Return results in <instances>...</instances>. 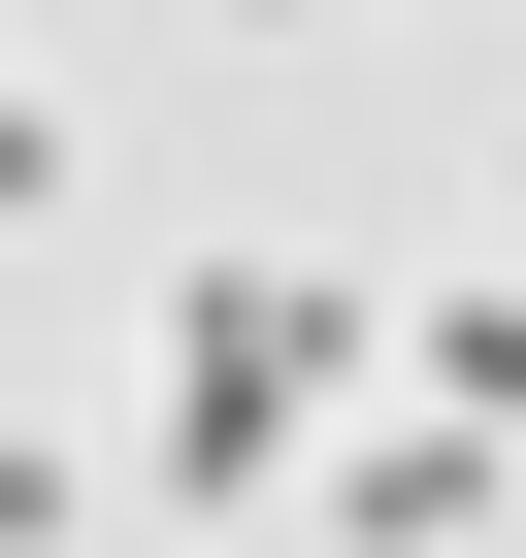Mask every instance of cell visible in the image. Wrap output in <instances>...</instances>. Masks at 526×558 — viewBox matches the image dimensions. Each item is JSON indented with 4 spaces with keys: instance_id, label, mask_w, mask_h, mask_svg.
I'll return each instance as SVG.
<instances>
[{
    "instance_id": "obj_1",
    "label": "cell",
    "mask_w": 526,
    "mask_h": 558,
    "mask_svg": "<svg viewBox=\"0 0 526 558\" xmlns=\"http://www.w3.org/2000/svg\"><path fill=\"white\" fill-rule=\"evenodd\" d=\"M362 362H395L362 263H198V296H165V525H263V493H297V427H330Z\"/></svg>"
},
{
    "instance_id": "obj_2",
    "label": "cell",
    "mask_w": 526,
    "mask_h": 558,
    "mask_svg": "<svg viewBox=\"0 0 526 558\" xmlns=\"http://www.w3.org/2000/svg\"><path fill=\"white\" fill-rule=\"evenodd\" d=\"M297 525L330 558H461V525H526V460L493 427H297Z\"/></svg>"
},
{
    "instance_id": "obj_3",
    "label": "cell",
    "mask_w": 526,
    "mask_h": 558,
    "mask_svg": "<svg viewBox=\"0 0 526 558\" xmlns=\"http://www.w3.org/2000/svg\"><path fill=\"white\" fill-rule=\"evenodd\" d=\"M395 362H428V427H493V460H526V296H428Z\"/></svg>"
},
{
    "instance_id": "obj_4",
    "label": "cell",
    "mask_w": 526,
    "mask_h": 558,
    "mask_svg": "<svg viewBox=\"0 0 526 558\" xmlns=\"http://www.w3.org/2000/svg\"><path fill=\"white\" fill-rule=\"evenodd\" d=\"M67 525H99V460H67V427H0V558H67Z\"/></svg>"
},
{
    "instance_id": "obj_5",
    "label": "cell",
    "mask_w": 526,
    "mask_h": 558,
    "mask_svg": "<svg viewBox=\"0 0 526 558\" xmlns=\"http://www.w3.org/2000/svg\"><path fill=\"white\" fill-rule=\"evenodd\" d=\"M34 197H67V99H0V230H34Z\"/></svg>"
}]
</instances>
